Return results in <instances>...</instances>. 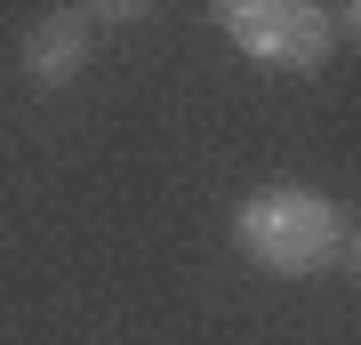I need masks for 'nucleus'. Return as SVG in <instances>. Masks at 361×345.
<instances>
[{
	"mask_svg": "<svg viewBox=\"0 0 361 345\" xmlns=\"http://www.w3.org/2000/svg\"><path fill=\"white\" fill-rule=\"evenodd\" d=\"M337 25H345V32H353V40H361V0H353V8H345V16H337Z\"/></svg>",
	"mask_w": 361,
	"mask_h": 345,
	"instance_id": "nucleus-5",
	"label": "nucleus"
},
{
	"mask_svg": "<svg viewBox=\"0 0 361 345\" xmlns=\"http://www.w3.org/2000/svg\"><path fill=\"white\" fill-rule=\"evenodd\" d=\"M233 241L273 282H313L345 257V209L313 185H257L233 217Z\"/></svg>",
	"mask_w": 361,
	"mask_h": 345,
	"instance_id": "nucleus-1",
	"label": "nucleus"
},
{
	"mask_svg": "<svg viewBox=\"0 0 361 345\" xmlns=\"http://www.w3.org/2000/svg\"><path fill=\"white\" fill-rule=\"evenodd\" d=\"M217 32L273 73H313L337 49V16L313 0H217Z\"/></svg>",
	"mask_w": 361,
	"mask_h": 345,
	"instance_id": "nucleus-2",
	"label": "nucleus"
},
{
	"mask_svg": "<svg viewBox=\"0 0 361 345\" xmlns=\"http://www.w3.org/2000/svg\"><path fill=\"white\" fill-rule=\"evenodd\" d=\"M97 16L89 8H56V16H40V25L25 32V73L40 80V89H65V80L89 64V49H97Z\"/></svg>",
	"mask_w": 361,
	"mask_h": 345,
	"instance_id": "nucleus-3",
	"label": "nucleus"
},
{
	"mask_svg": "<svg viewBox=\"0 0 361 345\" xmlns=\"http://www.w3.org/2000/svg\"><path fill=\"white\" fill-rule=\"evenodd\" d=\"M345 265H353V282H361V233H345Z\"/></svg>",
	"mask_w": 361,
	"mask_h": 345,
	"instance_id": "nucleus-4",
	"label": "nucleus"
}]
</instances>
